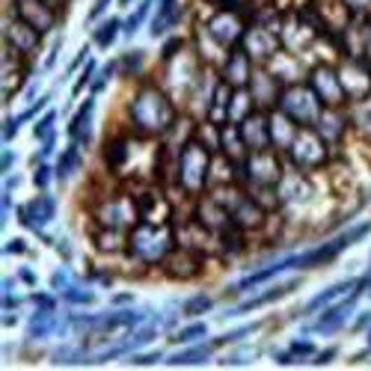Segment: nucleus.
Here are the masks:
<instances>
[{"label": "nucleus", "instance_id": "nucleus-1", "mask_svg": "<svg viewBox=\"0 0 371 371\" xmlns=\"http://www.w3.org/2000/svg\"><path fill=\"white\" fill-rule=\"evenodd\" d=\"M176 122H178L176 98H172L167 90H160L155 80H143L125 107L128 131L134 137L155 140V137H167Z\"/></svg>", "mask_w": 371, "mask_h": 371}, {"label": "nucleus", "instance_id": "nucleus-2", "mask_svg": "<svg viewBox=\"0 0 371 371\" xmlns=\"http://www.w3.org/2000/svg\"><path fill=\"white\" fill-rule=\"evenodd\" d=\"M178 241H176V223H137L131 232H128V255L134 258L137 265H164V258L176 250Z\"/></svg>", "mask_w": 371, "mask_h": 371}, {"label": "nucleus", "instance_id": "nucleus-3", "mask_svg": "<svg viewBox=\"0 0 371 371\" xmlns=\"http://www.w3.org/2000/svg\"><path fill=\"white\" fill-rule=\"evenodd\" d=\"M282 158H286L288 169L303 172V176H312V172L324 169L332 160V146L321 137L315 128H300L294 134V140L286 146Z\"/></svg>", "mask_w": 371, "mask_h": 371}, {"label": "nucleus", "instance_id": "nucleus-4", "mask_svg": "<svg viewBox=\"0 0 371 371\" xmlns=\"http://www.w3.org/2000/svg\"><path fill=\"white\" fill-rule=\"evenodd\" d=\"M211 158L214 152L205 143L190 137L178 148V178L176 188H181L188 196H200L208 188V172H211Z\"/></svg>", "mask_w": 371, "mask_h": 371}, {"label": "nucleus", "instance_id": "nucleus-5", "mask_svg": "<svg viewBox=\"0 0 371 371\" xmlns=\"http://www.w3.org/2000/svg\"><path fill=\"white\" fill-rule=\"evenodd\" d=\"M90 217L95 220V226H110V229H125V232H131L140 223L137 200H134V193L122 190V188H113V190L102 193L90 205Z\"/></svg>", "mask_w": 371, "mask_h": 371}, {"label": "nucleus", "instance_id": "nucleus-6", "mask_svg": "<svg viewBox=\"0 0 371 371\" xmlns=\"http://www.w3.org/2000/svg\"><path fill=\"white\" fill-rule=\"evenodd\" d=\"M241 181L246 188H265V184H279L286 178V158L276 148H258L241 160Z\"/></svg>", "mask_w": 371, "mask_h": 371}, {"label": "nucleus", "instance_id": "nucleus-7", "mask_svg": "<svg viewBox=\"0 0 371 371\" xmlns=\"http://www.w3.org/2000/svg\"><path fill=\"white\" fill-rule=\"evenodd\" d=\"M286 116H291L300 128H312L318 116L324 113V102L315 95V90L309 86L306 80H297V83H288L282 90V98H279V107Z\"/></svg>", "mask_w": 371, "mask_h": 371}, {"label": "nucleus", "instance_id": "nucleus-8", "mask_svg": "<svg viewBox=\"0 0 371 371\" xmlns=\"http://www.w3.org/2000/svg\"><path fill=\"white\" fill-rule=\"evenodd\" d=\"M306 83L315 90V95L324 102V107H348V92H344L339 66L332 63H315L306 71Z\"/></svg>", "mask_w": 371, "mask_h": 371}, {"label": "nucleus", "instance_id": "nucleus-9", "mask_svg": "<svg viewBox=\"0 0 371 371\" xmlns=\"http://www.w3.org/2000/svg\"><path fill=\"white\" fill-rule=\"evenodd\" d=\"M318 36H324V33H321L300 9L286 12V15H282V24H279V42H282V48H288V51H294V54H306V51H312V45L318 42Z\"/></svg>", "mask_w": 371, "mask_h": 371}, {"label": "nucleus", "instance_id": "nucleus-10", "mask_svg": "<svg viewBox=\"0 0 371 371\" xmlns=\"http://www.w3.org/2000/svg\"><path fill=\"white\" fill-rule=\"evenodd\" d=\"M137 148V137L131 131H119V134H110L104 148H102V160L107 172L113 178H131V155Z\"/></svg>", "mask_w": 371, "mask_h": 371}, {"label": "nucleus", "instance_id": "nucleus-11", "mask_svg": "<svg viewBox=\"0 0 371 371\" xmlns=\"http://www.w3.org/2000/svg\"><path fill=\"white\" fill-rule=\"evenodd\" d=\"M134 200H137V211H140L143 223H158V226H164V223H172V217L178 211L167 190H158L146 181H140V193H134Z\"/></svg>", "mask_w": 371, "mask_h": 371}, {"label": "nucleus", "instance_id": "nucleus-12", "mask_svg": "<svg viewBox=\"0 0 371 371\" xmlns=\"http://www.w3.org/2000/svg\"><path fill=\"white\" fill-rule=\"evenodd\" d=\"M371 232V223H363V226H356L351 232H342L339 238H332V241H324L318 246V250H309L303 255H294V267H324L330 265L332 258H336L342 250H348V246L356 241V238H363V234Z\"/></svg>", "mask_w": 371, "mask_h": 371}, {"label": "nucleus", "instance_id": "nucleus-13", "mask_svg": "<svg viewBox=\"0 0 371 371\" xmlns=\"http://www.w3.org/2000/svg\"><path fill=\"white\" fill-rule=\"evenodd\" d=\"M238 45L255 59V63H262V66L282 48L279 33L270 30V27H265V24H255V21L246 24V30H244V36H241Z\"/></svg>", "mask_w": 371, "mask_h": 371}, {"label": "nucleus", "instance_id": "nucleus-14", "mask_svg": "<svg viewBox=\"0 0 371 371\" xmlns=\"http://www.w3.org/2000/svg\"><path fill=\"white\" fill-rule=\"evenodd\" d=\"M12 15L27 21L30 27H36L45 36L57 27V21L63 12H59L54 4H48V0H12Z\"/></svg>", "mask_w": 371, "mask_h": 371}, {"label": "nucleus", "instance_id": "nucleus-15", "mask_svg": "<svg viewBox=\"0 0 371 371\" xmlns=\"http://www.w3.org/2000/svg\"><path fill=\"white\" fill-rule=\"evenodd\" d=\"M250 95L258 110H265V113H270V110L279 107V98H282V90H286V83H282L274 71H270L267 66L255 69L253 71V80H250Z\"/></svg>", "mask_w": 371, "mask_h": 371}, {"label": "nucleus", "instance_id": "nucleus-16", "mask_svg": "<svg viewBox=\"0 0 371 371\" xmlns=\"http://www.w3.org/2000/svg\"><path fill=\"white\" fill-rule=\"evenodd\" d=\"M246 24H250V21L241 18L238 12L217 6L214 15L205 21V27H208V33H211L223 48H234V45L241 42V36H244V30H246Z\"/></svg>", "mask_w": 371, "mask_h": 371}, {"label": "nucleus", "instance_id": "nucleus-17", "mask_svg": "<svg viewBox=\"0 0 371 371\" xmlns=\"http://www.w3.org/2000/svg\"><path fill=\"white\" fill-rule=\"evenodd\" d=\"M253 63H255V59L246 54L241 45H234V48H229V54L220 63V71L217 74L229 86H234V90H244V86H250V80H253V71H255Z\"/></svg>", "mask_w": 371, "mask_h": 371}, {"label": "nucleus", "instance_id": "nucleus-18", "mask_svg": "<svg viewBox=\"0 0 371 371\" xmlns=\"http://www.w3.org/2000/svg\"><path fill=\"white\" fill-rule=\"evenodd\" d=\"M205 258L208 255H202V253H196V250H188V246H176L167 258H164V274L169 276V279H178V282H184V279H196L202 274V265H205Z\"/></svg>", "mask_w": 371, "mask_h": 371}, {"label": "nucleus", "instance_id": "nucleus-19", "mask_svg": "<svg viewBox=\"0 0 371 371\" xmlns=\"http://www.w3.org/2000/svg\"><path fill=\"white\" fill-rule=\"evenodd\" d=\"M4 42L12 45V48H18L21 54L33 57L42 48V33L36 27H30L27 21H21L18 15H12L9 21H4Z\"/></svg>", "mask_w": 371, "mask_h": 371}, {"label": "nucleus", "instance_id": "nucleus-20", "mask_svg": "<svg viewBox=\"0 0 371 371\" xmlns=\"http://www.w3.org/2000/svg\"><path fill=\"white\" fill-rule=\"evenodd\" d=\"M27 54H21L18 48L4 42V98L9 102L12 95L21 90V83L27 80Z\"/></svg>", "mask_w": 371, "mask_h": 371}, {"label": "nucleus", "instance_id": "nucleus-21", "mask_svg": "<svg viewBox=\"0 0 371 371\" xmlns=\"http://www.w3.org/2000/svg\"><path fill=\"white\" fill-rule=\"evenodd\" d=\"M312 128H315L330 146H339V143H344V137H348L351 122H348V113H344V107H324V113L318 116V122H315Z\"/></svg>", "mask_w": 371, "mask_h": 371}, {"label": "nucleus", "instance_id": "nucleus-22", "mask_svg": "<svg viewBox=\"0 0 371 371\" xmlns=\"http://www.w3.org/2000/svg\"><path fill=\"white\" fill-rule=\"evenodd\" d=\"M238 131H241V137H244V143H246L250 152H258V148H274V143H270V119H267L265 110H255L253 116H246L238 125Z\"/></svg>", "mask_w": 371, "mask_h": 371}, {"label": "nucleus", "instance_id": "nucleus-23", "mask_svg": "<svg viewBox=\"0 0 371 371\" xmlns=\"http://www.w3.org/2000/svg\"><path fill=\"white\" fill-rule=\"evenodd\" d=\"M297 57L300 54H294V51H288V48H279V51L267 59V69L276 74V78L282 80V83H297V80H306V74H303V69H300V63H297Z\"/></svg>", "mask_w": 371, "mask_h": 371}, {"label": "nucleus", "instance_id": "nucleus-24", "mask_svg": "<svg viewBox=\"0 0 371 371\" xmlns=\"http://www.w3.org/2000/svg\"><path fill=\"white\" fill-rule=\"evenodd\" d=\"M54 214H57V202L48 193H42V196H36V200H30V205L21 208V223L30 229H42L45 223L54 220Z\"/></svg>", "mask_w": 371, "mask_h": 371}, {"label": "nucleus", "instance_id": "nucleus-25", "mask_svg": "<svg viewBox=\"0 0 371 371\" xmlns=\"http://www.w3.org/2000/svg\"><path fill=\"white\" fill-rule=\"evenodd\" d=\"M232 95H234V86H229L226 80H217L214 86V95H211V104H208V113L205 119L214 122V125H229V107H232Z\"/></svg>", "mask_w": 371, "mask_h": 371}, {"label": "nucleus", "instance_id": "nucleus-26", "mask_svg": "<svg viewBox=\"0 0 371 371\" xmlns=\"http://www.w3.org/2000/svg\"><path fill=\"white\" fill-rule=\"evenodd\" d=\"M267 119H270V143H274L276 152H286V146L294 140V134L300 131V125H297L291 116L282 113V110H270Z\"/></svg>", "mask_w": 371, "mask_h": 371}, {"label": "nucleus", "instance_id": "nucleus-27", "mask_svg": "<svg viewBox=\"0 0 371 371\" xmlns=\"http://www.w3.org/2000/svg\"><path fill=\"white\" fill-rule=\"evenodd\" d=\"M92 244H95V250L104 253V255L128 253V232H125V229L98 226V229H92Z\"/></svg>", "mask_w": 371, "mask_h": 371}, {"label": "nucleus", "instance_id": "nucleus-28", "mask_svg": "<svg viewBox=\"0 0 371 371\" xmlns=\"http://www.w3.org/2000/svg\"><path fill=\"white\" fill-rule=\"evenodd\" d=\"M318 12H321V18H324V27L327 33H342L348 24L354 21L351 15V9L342 4V0H318Z\"/></svg>", "mask_w": 371, "mask_h": 371}, {"label": "nucleus", "instance_id": "nucleus-29", "mask_svg": "<svg viewBox=\"0 0 371 371\" xmlns=\"http://www.w3.org/2000/svg\"><path fill=\"white\" fill-rule=\"evenodd\" d=\"M344 113H348L351 128L360 134V137L371 140V95L368 98H356V102H348Z\"/></svg>", "mask_w": 371, "mask_h": 371}, {"label": "nucleus", "instance_id": "nucleus-30", "mask_svg": "<svg viewBox=\"0 0 371 371\" xmlns=\"http://www.w3.org/2000/svg\"><path fill=\"white\" fill-rule=\"evenodd\" d=\"M354 306V294L348 297V300H342L339 306H330L327 309V312H321V318L315 321V324H312V330L315 332H336L342 324H344V321H348V309Z\"/></svg>", "mask_w": 371, "mask_h": 371}, {"label": "nucleus", "instance_id": "nucleus-31", "mask_svg": "<svg viewBox=\"0 0 371 371\" xmlns=\"http://www.w3.org/2000/svg\"><path fill=\"white\" fill-rule=\"evenodd\" d=\"M297 282H300V279H291V282H279V286H274L270 291L258 294V297H253V300H246V303H241V306H234V312H229V315H241V312H250V309L267 306V303H276V300H282V297H286V294H291V291L297 288Z\"/></svg>", "mask_w": 371, "mask_h": 371}, {"label": "nucleus", "instance_id": "nucleus-32", "mask_svg": "<svg viewBox=\"0 0 371 371\" xmlns=\"http://www.w3.org/2000/svg\"><path fill=\"white\" fill-rule=\"evenodd\" d=\"M255 102H253V95H250V90H234V95H232V107H229V125H241V122L246 119V116H253L255 113Z\"/></svg>", "mask_w": 371, "mask_h": 371}, {"label": "nucleus", "instance_id": "nucleus-33", "mask_svg": "<svg viewBox=\"0 0 371 371\" xmlns=\"http://www.w3.org/2000/svg\"><path fill=\"white\" fill-rule=\"evenodd\" d=\"M181 15V9H178V0H160V6H158V15L152 21V33L155 36H164L172 24L178 21Z\"/></svg>", "mask_w": 371, "mask_h": 371}, {"label": "nucleus", "instance_id": "nucleus-34", "mask_svg": "<svg viewBox=\"0 0 371 371\" xmlns=\"http://www.w3.org/2000/svg\"><path fill=\"white\" fill-rule=\"evenodd\" d=\"M92 107H95V102L92 98H86L83 102V107L78 110V116L71 119V125H69V134H71V140H78V143H86L90 140V125H92Z\"/></svg>", "mask_w": 371, "mask_h": 371}, {"label": "nucleus", "instance_id": "nucleus-35", "mask_svg": "<svg viewBox=\"0 0 371 371\" xmlns=\"http://www.w3.org/2000/svg\"><path fill=\"white\" fill-rule=\"evenodd\" d=\"M351 286H354V282H336V286H330L327 291H321L318 297H312V300L306 303V309H303V312H306V315H315V312H321V309H324V306H330L332 300H342V297L348 294V288H351Z\"/></svg>", "mask_w": 371, "mask_h": 371}, {"label": "nucleus", "instance_id": "nucleus-36", "mask_svg": "<svg viewBox=\"0 0 371 371\" xmlns=\"http://www.w3.org/2000/svg\"><path fill=\"white\" fill-rule=\"evenodd\" d=\"M211 351H214V344H202V348H190V351L172 354L167 363L169 365H200V363H205L208 356H211Z\"/></svg>", "mask_w": 371, "mask_h": 371}, {"label": "nucleus", "instance_id": "nucleus-37", "mask_svg": "<svg viewBox=\"0 0 371 371\" xmlns=\"http://www.w3.org/2000/svg\"><path fill=\"white\" fill-rule=\"evenodd\" d=\"M80 143H74V146H69L66 152H63V158H59V164H57V178L59 181H66L74 169L80 167V148H78Z\"/></svg>", "mask_w": 371, "mask_h": 371}, {"label": "nucleus", "instance_id": "nucleus-38", "mask_svg": "<svg viewBox=\"0 0 371 371\" xmlns=\"http://www.w3.org/2000/svg\"><path fill=\"white\" fill-rule=\"evenodd\" d=\"M119 30H122L119 18H110V21H104L102 27H98V30L92 33V42H95L98 48H110V45H113V39L119 36Z\"/></svg>", "mask_w": 371, "mask_h": 371}, {"label": "nucleus", "instance_id": "nucleus-39", "mask_svg": "<svg viewBox=\"0 0 371 371\" xmlns=\"http://www.w3.org/2000/svg\"><path fill=\"white\" fill-rule=\"evenodd\" d=\"M300 356H315V348H312V344H306V342H297V344H291L286 354H279V363H282V365L300 363Z\"/></svg>", "mask_w": 371, "mask_h": 371}, {"label": "nucleus", "instance_id": "nucleus-40", "mask_svg": "<svg viewBox=\"0 0 371 371\" xmlns=\"http://www.w3.org/2000/svg\"><path fill=\"white\" fill-rule=\"evenodd\" d=\"M211 306H214V297L211 294H196V297H190V300L184 303V315H202Z\"/></svg>", "mask_w": 371, "mask_h": 371}, {"label": "nucleus", "instance_id": "nucleus-41", "mask_svg": "<svg viewBox=\"0 0 371 371\" xmlns=\"http://www.w3.org/2000/svg\"><path fill=\"white\" fill-rule=\"evenodd\" d=\"M51 327H54V312H51V309H48V312H39V315L33 318V324H30V332H33L36 339H42V336H45V332L51 330Z\"/></svg>", "mask_w": 371, "mask_h": 371}, {"label": "nucleus", "instance_id": "nucleus-42", "mask_svg": "<svg viewBox=\"0 0 371 371\" xmlns=\"http://www.w3.org/2000/svg\"><path fill=\"white\" fill-rule=\"evenodd\" d=\"M202 336H205V324H193V327L178 330L176 336H169V339L178 342V344H188V342H196V339H202Z\"/></svg>", "mask_w": 371, "mask_h": 371}, {"label": "nucleus", "instance_id": "nucleus-43", "mask_svg": "<svg viewBox=\"0 0 371 371\" xmlns=\"http://www.w3.org/2000/svg\"><path fill=\"white\" fill-rule=\"evenodd\" d=\"M148 6H152V0H143V6H140V9L134 12V15L125 21V36H134V33L140 30V24H143V21H146V15H148Z\"/></svg>", "mask_w": 371, "mask_h": 371}, {"label": "nucleus", "instance_id": "nucleus-44", "mask_svg": "<svg viewBox=\"0 0 371 371\" xmlns=\"http://www.w3.org/2000/svg\"><path fill=\"white\" fill-rule=\"evenodd\" d=\"M342 4L351 9V15L356 21H368L371 18V0H342Z\"/></svg>", "mask_w": 371, "mask_h": 371}, {"label": "nucleus", "instance_id": "nucleus-45", "mask_svg": "<svg viewBox=\"0 0 371 371\" xmlns=\"http://www.w3.org/2000/svg\"><path fill=\"white\" fill-rule=\"evenodd\" d=\"M184 51H188V42L178 39V36H176V39L164 42V54H160V59H164V63H169L172 57H178V54H184Z\"/></svg>", "mask_w": 371, "mask_h": 371}, {"label": "nucleus", "instance_id": "nucleus-46", "mask_svg": "<svg viewBox=\"0 0 371 371\" xmlns=\"http://www.w3.org/2000/svg\"><path fill=\"white\" fill-rule=\"evenodd\" d=\"M140 66H143V54H140V51L122 57V71L131 74V78H134V74H140Z\"/></svg>", "mask_w": 371, "mask_h": 371}, {"label": "nucleus", "instance_id": "nucleus-47", "mask_svg": "<svg viewBox=\"0 0 371 371\" xmlns=\"http://www.w3.org/2000/svg\"><path fill=\"white\" fill-rule=\"evenodd\" d=\"M54 122H57V113H45L42 119H39V125H36V137H48L51 134V128H54Z\"/></svg>", "mask_w": 371, "mask_h": 371}, {"label": "nucleus", "instance_id": "nucleus-48", "mask_svg": "<svg viewBox=\"0 0 371 371\" xmlns=\"http://www.w3.org/2000/svg\"><path fill=\"white\" fill-rule=\"evenodd\" d=\"M66 300H69V303H92L95 297H92L90 291H80V288L74 291V288H69V291H66Z\"/></svg>", "mask_w": 371, "mask_h": 371}, {"label": "nucleus", "instance_id": "nucleus-49", "mask_svg": "<svg viewBox=\"0 0 371 371\" xmlns=\"http://www.w3.org/2000/svg\"><path fill=\"white\" fill-rule=\"evenodd\" d=\"M363 57L371 59V18L363 21Z\"/></svg>", "mask_w": 371, "mask_h": 371}, {"label": "nucleus", "instance_id": "nucleus-50", "mask_svg": "<svg viewBox=\"0 0 371 371\" xmlns=\"http://www.w3.org/2000/svg\"><path fill=\"white\" fill-rule=\"evenodd\" d=\"M253 330H258V324H250V327H244V330H234V332H229V336H223L217 344H226V342H238V339H244L246 332H253Z\"/></svg>", "mask_w": 371, "mask_h": 371}, {"label": "nucleus", "instance_id": "nucleus-51", "mask_svg": "<svg viewBox=\"0 0 371 371\" xmlns=\"http://www.w3.org/2000/svg\"><path fill=\"white\" fill-rule=\"evenodd\" d=\"M92 74H95V66L90 63V66H86V71L80 74V80H78V86H74V90H71V95H74V98H78V92L83 90V86H86V83H90V80H92Z\"/></svg>", "mask_w": 371, "mask_h": 371}, {"label": "nucleus", "instance_id": "nucleus-52", "mask_svg": "<svg viewBox=\"0 0 371 371\" xmlns=\"http://www.w3.org/2000/svg\"><path fill=\"white\" fill-rule=\"evenodd\" d=\"M155 360H160V354H140L134 356V365H152Z\"/></svg>", "mask_w": 371, "mask_h": 371}, {"label": "nucleus", "instance_id": "nucleus-53", "mask_svg": "<svg viewBox=\"0 0 371 371\" xmlns=\"http://www.w3.org/2000/svg\"><path fill=\"white\" fill-rule=\"evenodd\" d=\"M330 356H336V348H330V351H324V354L312 356V363H315V365H324V363H330Z\"/></svg>", "mask_w": 371, "mask_h": 371}, {"label": "nucleus", "instance_id": "nucleus-54", "mask_svg": "<svg viewBox=\"0 0 371 371\" xmlns=\"http://www.w3.org/2000/svg\"><path fill=\"white\" fill-rule=\"evenodd\" d=\"M51 172H54L51 167H42V169H39V176H36V184H39V188H42V184H45L48 178H51Z\"/></svg>", "mask_w": 371, "mask_h": 371}, {"label": "nucleus", "instance_id": "nucleus-55", "mask_svg": "<svg viewBox=\"0 0 371 371\" xmlns=\"http://www.w3.org/2000/svg\"><path fill=\"white\" fill-rule=\"evenodd\" d=\"M83 59H86V48H83V51H80L78 57H74V59H71V66H69V74H71L74 69H78V63H83Z\"/></svg>", "mask_w": 371, "mask_h": 371}, {"label": "nucleus", "instance_id": "nucleus-56", "mask_svg": "<svg viewBox=\"0 0 371 371\" xmlns=\"http://www.w3.org/2000/svg\"><path fill=\"white\" fill-rule=\"evenodd\" d=\"M12 167V155H4V172Z\"/></svg>", "mask_w": 371, "mask_h": 371}, {"label": "nucleus", "instance_id": "nucleus-57", "mask_svg": "<svg viewBox=\"0 0 371 371\" xmlns=\"http://www.w3.org/2000/svg\"><path fill=\"white\" fill-rule=\"evenodd\" d=\"M119 4H122V6H128V4H131V0H119Z\"/></svg>", "mask_w": 371, "mask_h": 371}, {"label": "nucleus", "instance_id": "nucleus-58", "mask_svg": "<svg viewBox=\"0 0 371 371\" xmlns=\"http://www.w3.org/2000/svg\"><path fill=\"white\" fill-rule=\"evenodd\" d=\"M312 4H318V0H312Z\"/></svg>", "mask_w": 371, "mask_h": 371}]
</instances>
